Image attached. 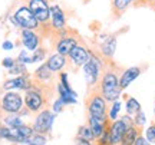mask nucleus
Segmentation results:
<instances>
[{
    "instance_id": "1",
    "label": "nucleus",
    "mask_w": 155,
    "mask_h": 145,
    "mask_svg": "<svg viewBox=\"0 0 155 145\" xmlns=\"http://www.w3.org/2000/svg\"><path fill=\"white\" fill-rule=\"evenodd\" d=\"M50 39V45L56 50V53L63 56H68L71 53V50L78 45H86L88 40L83 39V36L76 29L68 26L66 29H63L62 32H53Z\"/></svg>"
},
{
    "instance_id": "2",
    "label": "nucleus",
    "mask_w": 155,
    "mask_h": 145,
    "mask_svg": "<svg viewBox=\"0 0 155 145\" xmlns=\"http://www.w3.org/2000/svg\"><path fill=\"white\" fill-rule=\"evenodd\" d=\"M25 5L30 9L33 16L40 23L42 39H49L53 33V29L50 25V6L48 3V0H25Z\"/></svg>"
},
{
    "instance_id": "3",
    "label": "nucleus",
    "mask_w": 155,
    "mask_h": 145,
    "mask_svg": "<svg viewBox=\"0 0 155 145\" xmlns=\"http://www.w3.org/2000/svg\"><path fill=\"white\" fill-rule=\"evenodd\" d=\"M85 106H86L88 115H91V117L101 118V119L108 118V102L104 99L102 92L96 84L86 88Z\"/></svg>"
},
{
    "instance_id": "4",
    "label": "nucleus",
    "mask_w": 155,
    "mask_h": 145,
    "mask_svg": "<svg viewBox=\"0 0 155 145\" xmlns=\"http://www.w3.org/2000/svg\"><path fill=\"white\" fill-rule=\"evenodd\" d=\"M10 19L17 28L33 30V32H36V33H39V35L42 33V28H40L39 20L33 16V13L30 12V9H29L25 3L17 7L16 10H15V13H13V16H10ZM40 38H42V36H40Z\"/></svg>"
},
{
    "instance_id": "5",
    "label": "nucleus",
    "mask_w": 155,
    "mask_h": 145,
    "mask_svg": "<svg viewBox=\"0 0 155 145\" xmlns=\"http://www.w3.org/2000/svg\"><path fill=\"white\" fill-rule=\"evenodd\" d=\"M66 69L72 71L73 73H78V71L86 63V62L91 59V49H89V45H78L75 46L71 53L66 56Z\"/></svg>"
},
{
    "instance_id": "6",
    "label": "nucleus",
    "mask_w": 155,
    "mask_h": 145,
    "mask_svg": "<svg viewBox=\"0 0 155 145\" xmlns=\"http://www.w3.org/2000/svg\"><path fill=\"white\" fill-rule=\"evenodd\" d=\"M23 102H25V106L29 111V114H39L40 111L49 108L50 104H52L39 91L33 89V88H29L28 91H25Z\"/></svg>"
},
{
    "instance_id": "7",
    "label": "nucleus",
    "mask_w": 155,
    "mask_h": 145,
    "mask_svg": "<svg viewBox=\"0 0 155 145\" xmlns=\"http://www.w3.org/2000/svg\"><path fill=\"white\" fill-rule=\"evenodd\" d=\"M23 104V95L15 91H6L0 98V114H19Z\"/></svg>"
},
{
    "instance_id": "8",
    "label": "nucleus",
    "mask_w": 155,
    "mask_h": 145,
    "mask_svg": "<svg viewBox=\"0 0 155 145\" xmlns=\"http://www.w3.org/2000/svg\"><path fill=\"white\" fill-rule=\"evenodd\" d=\"M53 119H55V114L50 111L49 108H46L43 111H40L39 114H36V119H35V124H33L35 132L42 135L50 134Z\"/></svg>"
},
{
    "instance_id": "9",
    "label": "nucleus",
    "mask_w": 155,
    "mask_h": 145,
    "mask_svg": "<svg viewBox=\"0 0 155 145\" xmlns=\"http://www.w3.org/2000/svg\"><path fill=\"white\" fill-rule=\"evenodd\" d=\"M50 25H52L53 32H62L63 29L68 28L66 13L62 10L59 5L50 6Z\"/></svg>"
},
{
    "instance_id": "10",
    "label": "nucleus",
    "mask_w": 155,
    "mask_h": 145,
    "mask_svg": "<svg viewBox=\"0 0 155 145\" xmlns=\"http://www.w3.org/2000/svg\"><path fill=\"white\" fill-rule=\"evenodd\" d=\"M147 65H139V66H132V68H128L124 71V73L121 75V78H119V89L124 91L127 89L129 85L132 84L135 79L138 78L141 73L144 72L145 69H147Z\"/></svg>"
},
{
    "instance_id": "11",
    "label": "nucleus",
    "mask_w": 155,
    "mask_h": 145,
    "mask_svg": "<svg viewBox=\"0 0 155 145\" xmlns=\"http://www.w3.org/2000/svg\"><path fill=\"white\" fill-rule=\"evenodd\" d=\"M20 38H22L23 46L28 50H36L43 43V39L40 38V35L33 32V30H28V29L20 30Z\"/></svg>"
},
{
    "instance_id": "12",
    "label": "nucleus",
    "mask_w": 155,
    "mask_h": 145,
    "mask_svg": "<svg viewBox=\"0 0 155 145\" xmlns=\"http://www.w3.org/2000/svg\"><path fill=\"white\" fill-rule=\"evenodd\" d=\"M30 79L32 76L26 73V75H20V76H16L13 79H7L2 89L3 91H12V89H22V91H28L30 88Z\"/></svg>"
},
{
    "instance_id": "13",
    "label": "nucleus",
    "mask_w": 155,
    "mask_h": 145,
    "mask_svg": "<svg viewBox=\"0 0 155 145\" xmlns=\"http://www.w3.org/2000/svg\"><path fill=\"white\" fill-rule=\"evenodd\" d=\"M91 49L95 50L96 53H99L104 58H114V53H115V49H116V35L108 36L105 39V42L101 46H92Z\"/></svg>"
},
{
    "instance_id": "14",
    "label": "nucleus",
    "mask_w": 155,
    "mask_h": 145,
    "mask_svg": "<svg viewBox=\"0 0 155 145\" xmlns=\"http://www.w3.org/2000/svg\"><path fill=\"white\" fill-rule=\"evenodd\" d=\"M132 3H138V0H111V15L114 20H118L119 17L128 10V7Z\"/></svg>"
},
{
    "instance_id": "15",
    "label": "nucleus",
    "mask_w": 155,
    "mask_h": 145,
    "mask_svg": "<svg viewBox=\"0 0 155 145\" xmlns=\"http://www.w3.org/2000/svg\"><path fill=\"white\" fill-rule=\"evenodd\" d=\"M66 56L63 55H59V53H53V55H50L48 58V61H46V65L49 68L52 72H61L63 71V68H66Z\"/></svg>"
},
{
    "instance_id": "16",
    "label": "nucleus",
    "mask_w": 155,
    "mask_h": 145,
    "mask_svg": "<svg viewBox=\"0 0 155 145\" xmlns=\"http://www.w3.org/2000/svg\"><path fill=\"white\" fill-rule=\"evenodd\" d=\"M141 132H142V127H137L135 124H132L131 127H128L127 131L122 135L121 145H134L135 140L141 135Z\"/></svg>"
},
{
    "instance_id": "17",
    "label": "nucleus",
    "mask_w": 155,
    "mask_h": 145,
    "mask_svg": "<svg viewBox=\"0 0 155 145\" xmlns=\"http://www.w3.org/2000/svg\"><path fill=\"white\" fill-rule=\"evenodd\" d=\"M32 78L38 79V81H42V82H52V81H56L55 72H52L49 68H48L46 62L42 63V65L35 71V73L32 75Z\"/></svg>"
},
{
    "instance_id": "18",
    "label": "nucleus",
    "mask_w": 155,
    "mask_h": 145,
    "mask_svg": "<svg viewBox=\"0 0 155 145\" xmlns=\"http://www.w3.org/2000/svg\"><path fill=\"white\" fill-rule=\"evenodd\" d=\"M2 119L3 124L9 128H19L20 125H23V121L19 114H2Z\"/></svg>"
},
{
    "instance_id": "19",
    "label": "nucleus",
    "mask_w": 155,
    "mask_h": 145,
    "mask_svg": "<svg viewBox=\"0 0 155 145\" xmlns=\"http://www.w3.org/2000/svg\"><path fill=\"white\" fill-rule=\"evenodd\" d=\"M124 96V99H125V102H127V112L128 115H137L139 111H142L141 109V105H139V102L135 98H132V96L129 95H122Z\"/></svg>"
},
{
    "instance_id": "20",
    "label": "nucleus",
    "mask_w": 155,
    "mask_h": 145,
    "mask_svg": "<svg viewBox=\"0 0 155 145\" xmlns=\"http://www.w3.org/2000/svg\"><path fill=\"white\" fill-rule=\"evenodd\" d=\"M78 140H85V141H91V142L95 141V135L88 124L79 127V129H78Z\"/></svg>"
},
{
    "instance_id": "21",
    "label": "nucleus",
    "mask_w": 155,
    "mask_h": 145,
    "mask_svg": "<svg viewBox=\"0 0 155 145\" xmlns=\"http://www.w3.org/2000/svg\"><path fill=\"white\" fill-rule=\"evenodd\" d=\"M46 135H42V134H36L35 132L33 135H30L28 140H26V142L25 144L28 145H45L46 144Z\"/></svg>"
},
{
    "instance_id": "22",
    "label": "nucleus",
    "mask_w": 155,
    "mask_h": 145,
    "mask_svg": "<svg viewBox=\"0 0 155 145\" xmlns=\"http://www.w3.org/2000/svg\"><path fill=\"white\" fill-rule=\"evenodd\" d=\"M48 55V49L43 48V46H39L36 50H33V55H32V63H36V62H42Z\"/></svg>"
},
{
    "instance_id": "23",
    "label": "nucleus",
    "mask_w": 155,
    "mask_h": 145,
    "mask_svg": "<svg viewBox=\"0 0 155 145\" xmlns=\"http://www.w3.org/2000/svg\"><path fill=\"white\" fill-rule=\"evenodd\" d=\"M17 129V132L20 134V137L23 138V141L26 142V140H28L30 135H33L35 134V129H33V127H30V125H20L19 128H16Z\"/></svg>"
},
{
    "instance_id": "24",
    "label": "nucleus",
    "mask_w": 155,
    "mask_h": 145,
    "mask_svg": "<svg viewBox=\"0 0 155 145\" xmlns=\"http://www.w3.org/2000/svg\"><path fill=\"white\" fill-rule=\"evenodd\" d=\"M9 73H10V75H15V76H20V75H26V73H28V69H26V66H25L23 63H19V62L16 61L15 66L9 69Z\"/></svg>"
},
{
    "instance_id": "25",
    "label": "nucleus",
    "mask_w": 155,
    "mask_h": 145,
    "mask_svg": "<svg viewBox=\"0 0 155 145\" xmlns=\"http://www.w3.org/2000/svg\"><path fill=\"white\" fill-rule=\"evenodd\" d=\"M147 141L151 145H155V122L150 125V128L147 129Z\"/></svg>"
},
{
    "instance_id": "26",
    "label": "nucleus",
    "mask_w": 155,
    "mask_h": 145,
    "mask_svg": "<svg viewBox=\"0 0 155 145\" xmlns=\"http://www.w3.org/2000/svg\"><path fill=\"white\" fill-rule=\"evenodd\" d=\"M16 61L19 62V63H23V65H26V63H32V56H29L26 50H22V52L19 53V56H17Z\"/></svg>"
},
{
    "instance_id": "27",
    "label": "nucleus",
    "mask_w": 155,
    "mask_h": 145,
    "mask_svg": "<svg viewBox=\"0 0 155 145\" xmlns=\"http://www.w3.org/2000/svg\"><path fill=\"white\" fill-rule=\"evenodd\" d=\"M145 121H147V118H145V114L142 111H139L137 115H134V124L137 127H144Z\"/></svg>"
},
{
    "instance_id": "28",
    "label": "nucleus",
    "mask_w": 155,
    "mask_h": 145,
    "mask_svg": "<svg viewBox=\"0 0 155 145\" xmlns=\"http://www.w3.org/2000/svg\"><path fill=\"white\" fill-rule=\"evenodd\" d=\"M119 109H121V102H119V101H115L111 108V111H109V114H108V117L111 118V119H116V115H118Z\"/></svg>"
},
{
    "instance_id": "29",
    "label": "nucleus",
    "mask_w": 155,
    "mask_h": 145,
    "mask_svg": "<svg viewBox=\"0 0 155 145\" xmlns=\"http://www.w3.org/2000/svg\"><path fill=\"white\" fill-rule=\"evenodd\" d=\"M15 63H16V59H13V58H5L3 61H2V65L7 69H10V68L15 66Z\"/></svg>"
},
{
    "instance_id": "30",
    "label": "nucleus",
    "mask_w": 155,
    "mask_h": 145,
    "mask_svg": "<svg viewBox=\"0 0 155 145\" xmlns=\"http://www.w3.org/2000/svg\"><path fill=\"white\" fill-rule=\"evenodd\" d=\"M63 106H65V104H63V102H62V101L58 98V99L53 102V112H55V114L61 112L62 109H63Z\"/></svg>"
},
{
    "instance_id": "31",
    "label": "nucleus",
    "mask_w": 155,
    "mask_h": 145,
    "mask_svg": "<svg viewBox=\"0 0 155 145\" xmlns=\"http://www.w3.org/2000/svg\"><path fill=\"white\" fill-rule=\"evenodd\" d=\"M134 145H151L150 142H148V141L145 140L144 137H142V134L139 135L138 138H137V140H135V142H134Z\"/></svg>"
},
{
    "instance_id": "32",
    "label": "nucleus",
    "mask_w": 155,
    "mask_h": 145,
    "mask_svg": "<svg viewBox=\"0 0 155 145\" xmlns=\"http://www.w3.org/2000/svg\"><path fill=\"white\" fill-rule=\"evenodd\" d=\"M75 145H92L91 141H85V140H78L76 138V144Z\"/></svg>"
},
{
    "instance_id": "33",
    "label": "nucleus",
    "mask_w": 155,
    "mask_h": 145,
    "mask_svg": "<svg viewBox=\"0 0 155 145\" xmlns=\"http://www.w3.org/2000/svg\"><path fill=\"white\" fill-rule=\"evenodd\" d=\"M151 0H138V3H137V6H144V5H150Z\"/></svg>"
},
{
    "instance_id": "34",
    "label": "nucleus",
    "mask_w": 155,
    "mask_h": 145,
    "mask_svg": "<svg viewBox=\"0 0 155 145\" xmlns=\"http://www.w3.org/2000/svg\"><path fill=\"white\" fill-rule=\"evenodd\" d=\"M13 48V43H10V42H5L3 43V49H12Z\"/></svg>"
},
{
    "instance_id": "35",
    "label": "nucleus",
    "mask_w": 155,
    "mask_h": 145,
    "mask_svg": "<svg viewBox=\"0 0 155 145\" xmlns=\"http://www.w3.org/2000/svg\"><path fill=\"white\" fill-rule=\"evenodd\" d=\"M89 2H91V0H82V3H85V5H86V3H89Z\"/></svg>"
}]
</instances>
